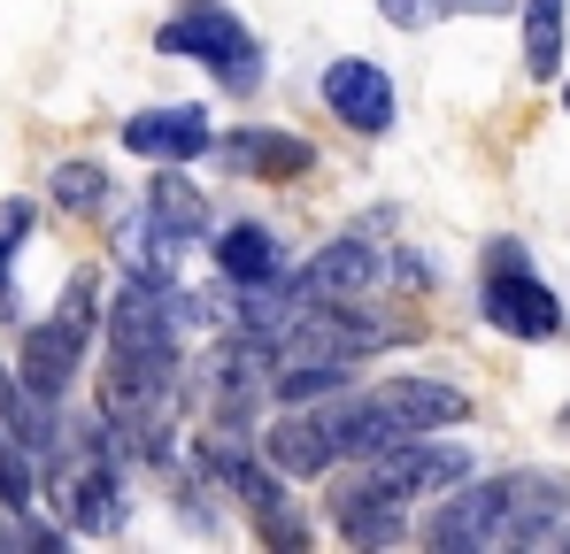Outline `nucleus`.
Segmentation results:
<instances>
[{
  "label": "nucleus",
  "mask_w": 570,
  "mask_h": 554,
  "mask_svg": "<svg viewBox=\"0 0 570 554\" xmlns=\"http://www.w3.org/2000/svg\"><path fill=\"white\" fill-rule=\"evenodd\" d=\"M208 108H139L131 123H124V147L131 155H147V162H193V155H208Z\"/></svg>",
  "instance_id": "nucleus-9"
},
{
  "label": "nucleus",
  "mask_w": 570,
  "mask_h": 554,
  "mask_svg": "<svg viewBox=\"0 0 570 554\" xmlns=\"http://www.w3.org/2000/svg\"><path fill=\"white\" fill-rule=\"evenodd\" d=\"M23 231H31V200H0V324L16 316V285H8V263H16Z\"/></svg>",
  "instance_id": "nucleus-16"
},
{
  "label": "nucleus",
  "mask_w": 570,
  "mask_h": 554,
  "mask_svg": "<svg viewBox=\"0 0 570 554\" xmlns=\"http://www.w3.org/2000/svg\"><path fill=\"white\" fill-rule=\"evenodd\" d=\"M478 300H485V324L509 332V339H556L563 332V300L540 285L524 239H493L485 247V293Z\"/></svg>",
  "instance_id": "nucleus-5"
},
{
  "label": "nucleus",
  "mask_w": 570,
  "mask_h": 554,
  "mask_svg": "<svg viewBox=\"0 0 570 554\" xmlns=\"http://www.w3.org/2000/svg\"><path fill=\"white\" fill-rule=\"evenodd\" d=\"M216 270L232 277L239 293H247V285H278V277H285L278 231H271V224H255V216H247V224H232V231H224V247H216Z\"/></svg>",
  "instance_id": "nucleus-11"
},
{
  "label": "nucleus",
  "mask_w": 570,
  "mask_h": 554,
  "mask_svg": "<svg viewBox=\"0 0 570 554\" xmlns=\"http://www.w3.org/2000/svg\"><path fill=\"white\" fill-rule=\"evenodd\" d=\"M147 208H155V216H163L178 239H193V247H200V231H208V200H200V192H193L178 170H163V178L147 185Z\"/></svg>",
  "instance_id": "nucleus-14"
},
{
  "label": "nucleus",
  "mask_w": 570,
  "mask_h": 554,
  "mask_svg": "<svg viewBox=\"0 0 570 554\" xmlns=\"http://www.w3.org/2000/svg\"><path fill=\"white\" fill-rule=\"evenodd\" d=\"M379 8L393 16V23H401V31H424V23L440 16V0H379Z\"/></svg>",
  "instance_id": "nucleus-17"
},
{
  "label": "nucleus",
  "mask_w": 570,
  "mask_h": 554,
  "mask_svg": "<svg viewBox=\"0 0 570 554\" xmlns=\"http://www.w3.org/2000/svg\"><path fill=\"white\" fill-rule=\"evenodd\" d=\"M232 162H247V170H263V178H301V170L316 162V147H308V139H278V131H239V139H232Z\"/></svg>",
  "instance_id": "nucleus-13"
},
{
  "label": "nucleus",
  "mask_w": 570,
  "mask_h": 554,
  "mask_svg": "<svg viewBox=\"0 0 570 554\" xmlns=\"http://www.w3.org/2000/svg\"><path fill=\"white\" fill-rule=\"evenodd\" d=\"M570 508V485L540 477V469H509V477H485L471 493H455L440 516H432V547L448 554H501V547H556Z\"/></svg>",
  "instance_id": "nucleus-1"
},
{
  "label": "nucleus",
  "mask_w": 570,
  "mask_h": 554,
  "mask_svg": "<svg viewBox=\"0 0 570 554\" xmlns=\"http://www.w3.org/2000/svg\"><path fill=\"white\" fill-rule=\"evenodd\" d=\"M563 108H570V86H563Z\"/></svg>",
  "instance_id": "nucleus-19"
},
{
  "label": "nucleus",
  "mask_w": 570,
  "mask_h": 554,
  "mask_svg": "<svg viewBox=\"0 0 570 554\" xmlns=\"http://www.w3.org/2000/svg\"><path fill=\"white\" fill-rule=\"evenodd\" d=\"M463 477H471V447H455V439H401V447H385V455H363V469H355L332 501L409 508V501L448 493V485H463Z\"/></svg>",
  "instance_id": "nucleus-3"
},
{
  "label": "nucleus",
  "mask_w": 570,
  "mask_h": 554,
  "mask_svg": "<svg viewBox=\"0 0 570 554\" xmlns=\"http://www.w3.org/2000/svg\"><path fill=\"white\" fill-rule=\"evenodd\" d=\"M94 324H100L94 277L78 270L70 285H62V308H55L39 332H23V363H16V377H23L31 393L62 400V393H70V377H78V363H86V339H94Z\"/></svg>",
  "instance_id": "nucleus-6"
},
{
  "label": "nucleus",
  "mask_w": 570,
  "mask_h": 554,
  "mask_svg": "<svg viewBox=\"0 0 570 554\" xmlns=\"http://www.w3.org/2000/svg\"><path fill=\"white\" fill-rule=\"evenodd\" d=\"M155 47L163 55H193V62H208L224 92H255L263 86V47H255V31L224 8V0H186V16H170L163 31H155Z\"/></svg>",
  "instance_id": "nucleus-4"
},
{
  "label": "nucleus",
  "mask_w": 570,
  "mask_h": 554,
  "mask_svg": "<svg viewBox=\"0 0 570 554\" xmlns=\"http://www.w3.org/2000/svg\"><path fill=\"white\" fill-rule=\"evenodd\" d=\"M124 447L108 432V416L94 424H62V447H55V508L70 532H124Z\"/></svg>",
  "instance_id": "nucleus-2"
},
{
  "label": "nucleus",
  "mask_w": 570,
  "mask_h": 554,
  "mask_svg": "<svg viewBox=\"0 0 570 554\" xmlns=\"http://www.w3.org/2000/svg\"><path fill=\"white\" fill-rule=\"evenodd\" d=\"M324 100H332V116H340L347 131H363V139L393 131V78H385L379 62H363V55H347V62L324 70Z\"/></svg>",
  "instance_id": "nucleus-8"
},
{
  "label": "nucleus",
  "mask_w": 570,
  "mask_h": 554,
  "mask_svg": "<svg viewBox=\"0 0 570 554\" xmlns=\"http://www.w3.org/2000/svg\"><path fill=\"white\" fill-rule=\"evenodd\" d=\"M47 185H55V208L62 216H100L108 208V178H100L94 162H62Z\"/></svg>",
  "instance_id": "nucleus-15"
},
{
  "label": "nucleus",
  "mask_w": 570,
  "mask_h": 554,
  "mask_svg": "<svg viewBox=\"0 0 570 554\" xmlns=\"http://www.w3.org/2000/svg\"><path fill=\"white\" fill-rule=\"evenodd\" d=\"M186 247H193V239H178L155 208H139V216H124V224H116V263H124V277L186 285Z\"/></svg>",
  "instance_id": "nucleus-10"
},
{
  "label": "nucleus",
  "mask_w": 570,
  "mask_h": 554,
  "mask_svg": "<svg viewBox=\"0 0 570 554\" xmlns=\"http://www.w3.org/2000/svg\"><path fill=\"white\" fill-rule=\"evenodd\" d=\"M263 447H271V462H278V469H293V477L332 469V462L347 455V393H324V408L293 400L278 424L263 432Z\"/></svg>",
  "instance_id": "nucleus-7"
},
{
  "label": "nucleus",
  "mask_w": 570,
  "mask_h": 554,
  "mask_svg": "<svg viewBox=\"0 0 570 554\" xmlns=\"http://www.w3.org/2000/svg\"><path fill=\"white\" fill-rule=\"evenodd\" d=\"M563 31H570V0H524V70L532 78L563 70Z\"/></svg>",
  "instance_id": "nucleus-12"
},
{
  "label": "nucleus",
  "mask_w": 570,
  "mask_h": 554,
  "mask_svg": "<svg viewBox=\"0 0 570 554\" xmlns=\"http://www.w3.org/2000/svg\"><path fill=\"white\" fill-rule=\"evenodd\" d=\"M563 432H570V400H563Z\"/></svg>",
  "instance_id": "nucleus-18"
}]
</instances>
